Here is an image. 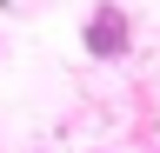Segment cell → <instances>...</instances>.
Masks as SVG:
<instances>
[{
    "label": "cell",
    "instance_id": "obj_1",
    "mask_svg": "<svg viewBox=\"0 0 160 153\" xmlns=\"http://www.w3.org/2000/svg\"><path fill=\"white\" fill-rule=\"evenodd\" d=\"M87 47L100 60H113V53H127V20H120V7H100L87 20Z\"/></svg>",
    "mask_w": 160,
    "mask_h": 153
}]
</instances>
